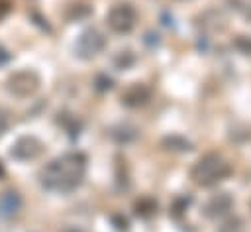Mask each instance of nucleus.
<instances>
[{
  "label": "nucleus",
  "mask_w": 251,
  "mask_h": 232,
  "mask_svg": "<svg viewBox=\"0 0 251 232\" xmlns=\"http://www.w3.org/2000/svg\"><path fill=\"white\" fill-rule=\"evenodd\" d=\"M229 173H231L229 163H227L220 153H214V151L202 155V157L194 163V167H192V171H190L192 179H194L198 185H202V187L216 185V183H220L222 179H226Z\"/></svg>",
  "instance_id": "1"
},
{
  "label": "nucleus",
  "mask_w": 251,
  "mask_h": 232,
  "mask_svg": "<svg viewBox=\"0 0 251 232\" xmlns=\"http://www.w3.org/2000/svg\"><path fill=\"white\" fill-rule=\"evenodd\" d=\"M110 24L112 28L124 31V29H129L131 24H133V10L129 6H118L112 10L110 14Z\"/></svg>",
  "instance_id": "2"
},
{
  "label": "nucleus",
  "mask_w": 251,
  "mask_h": 232,
  "mask_svg": "<svg viewBox=\"0 0 251 232\" xmlns=\"http://www.w3.org/2000/svg\"><path fill=\"white\" fill-rule=\"evenodd\" d=\"M231 208V197L227 193H220L214 199L208 201L206 204V214L208 216H222L224 212H227Z\"/></svg>",
  "instance_id": "3"
}]
</instances>
